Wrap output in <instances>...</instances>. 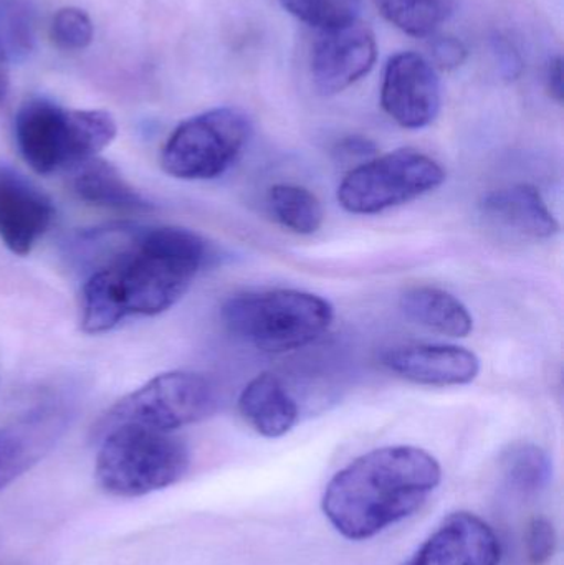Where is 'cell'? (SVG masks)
<instances>
[{
  "mask_svg": "<svg viewBox=\"0 0 564 565\" xmlns=\"http://www.w3.org/2000/svg\"><path fill=\"white\" fill-rule=\"evenodd\" d=\"M98 265L83 285L82 328L111 331L131 316L168 311L209 260L204 238L178 227L95 232Z\"/></svg>",
  "mask_w": 564,
  "mask_h": 565,
  "instance_id": "6da1fadb",
  "label": "cell"
},
{
  "mask_svg": "<svg viewBox=\"0 0 564 565\" xmlns=\"http://www.w3.org/2000/svg\"><path fill=\"white\" fill-rule=\"evenodd\" d=\"M443 481L436 457L409 445L376 448L338 471L321 500L331 526L366 541L413 516Z\"/></svg>",
  "mask_w": 564,
  "mask_h": 565,
  "instance_id": "7a4b0ae2",
  "label": "cell"
},
{
  "mask_svg": "<svg viewBox=\"0 0 564 565\" xmlns=\"http://www.w3.org/2000/svg\"><path fill=\"white\" fill-rule=\"evenodd\" d=\"M116 121L102 109H66L45 98L26 102L17 113L20 154L36 174L73 169L111 145Z\"/></svg>",
  "mask_w": 564,
  "mask_h": 565,
  "instance_id": "3957f363",
  "label": "cell"
},
{
  "mask_svg": "<svg viewBox=\"0 0 564 565\" xmlns=\"http://www.w3.org/2000/svg\"><path fill=\"white\" fill-rule=\"evenodd\" d=\"M330 301L298 289L244 292L222 306L225 328L247 344L268 354L297 351L330 329Z\"/></svg>",
  "mask_w": 564,
  "mask_h": 565,
  "instance_id": "277c9868",
  "label": "cell"
},
{
  "mask_svg": "<svg viewBox=\"0 0 564 565\" xmlns=\"http://www.w3.org/2000/svg\"><path fill=\"white\" fill-rule=\"evenodd\" d=\"M102 435L95 477L111 497H146L172 487L188 473V447L168 431L121 425Z\"/></svg>",
  "mask_w": 564,
  "mask_h": 565,
  "instance_id": "5b68a950",
  "label": "cell"
},
{
  "mask_svg": "<svg viewBox=\"0 0 564 565\" xmlns=\"http://www.w3.org/2000/svg\"><path fill=\"white\" fill-rule=\"evenodd\" d=\"M446 182V171L416 149H396L361 162L338 188V202L357 215H374L416 201Z\"/></svg>",
  "mask_w": 564,
  "mask_h": 565,
  "instance_id": "8992f818",
  "label": "cell"
},
{
  "mask_svg": "<svg viewBox=\"0 0 564 565\" xmlns=\"http://www.w3.org/2000/svg\"><path fill=\"white\" fill-rule=\"evenodd\" d=\"M217 408V388L204 375L166 372L116 402L103 418L99 431L105 434L109 428L135 425L172 434L212 417Z\"/></svg>",
  "mask_w": 564,
  "mask_h": 565,
  "instance_id": "52a82bcc",
  "label": "cell"
},
{
  "mask_svg": "<svg viewBox=\"0 0 564 565\" xmlns=\"http://www.w3.org/2000/svg\"><path fill=\"white\" fill-rule=\"evenodd\" d=\"M252 135L251 119L235 108H215L182 121L162 148L172 178L209 181L235 164Z\"/></svg>",
  "mask_w": 564,
  "mask_h": 565,
  "instance_id": "ba28073f",
  "label": "cell"
},
{
  "mask_svg": "<svg viewBox=\"0 0 564 565\" xmlns=\"http://www.w3.org/2000/svg\"><path fill=\"white\" fill-rule=\"evenodd\" d=\"M376 56V36L360 19L318 30L310 58L315 89L323 96L344 92L373 70Z\"/></svg>",
  "mask_w": 564,
  "mask_h": 565,
  "instance_id": "9c48e42d",
  "label": "cell"
},
{
  "mask_svg": "<svg viewBox=\"0 0 564 565\" xmlns=\"http://www.w3.org/2000/svg\"><path fill=\"white\" fill-rule=\"evenodd\" d=\"M381 106L403 128L433 125L443 106L440 79L433 63L414 52L391 56L384 70Z\"/></svg>",
  "mask_w": 564,
  "mask_h": 565,
  "instance_id": "30bf717a",
  "label": "cell"
},
{
  "mask_svg": "<svg viewBox=\"0 0 564 565\" xmlns=\"http://www.w3.org/2000/svg\"><path fill=\"white\" fill-rule=\"evenodd\" d=\"M502 547L496 531L472 513L450 514L401 565H499Z\"/></svg>",
  "mask_w": 564,
  "mask_h": 565,
  "instance_id": "8fae6325",
  "label": "cell"
},
{
  "mask_svg": "<svg viewBox=\"0 0 564 565\" xmlns=\"http://www.w3.org/2000/svg\"><path fill=\"white\" fill-rule=\"evenodd\" d=\"M55 217L52 199L25 175L0 164V238L17 255H26Z\"/></svg>",
  "mask_w": 564,
  "mask_h": 565,
  "instance_id": "7c38bea8",
  "label": "cell"
},
{
  "mask_svg": "<svg viewBox=\"0 0 564 565\" xmlns=\"http://www.w3.org/2000/svg\"><path fill=\"white\" fill-rule=\"evenodd\" d=\"M381 359L400 377L433 387L467 385L480 374V359L476 352L459 345H396L384 351Z\"/></svg>",
  "mask_w": 564,
  "mask_h": 565,
  "instance_id": "4fadbf2b",
  "label": "cell"
},
{
  "mask_svg": "<svg viewBox=\"0 0 564 565\" xmlns=\"http://www.w3.org/2000/svg\"><path fill=\"white\" fill-rule=\"evenodd\" d=\"M65 427L66 415L62 411L43 408L0 428V491L39 463Z\"/></svg>",
  "mask_w": 564,
  "mask_h": 565,
  "instance_id": "5bb4252c",
  "label": "cell"
},
{
  "mask_svg": "<svg viewBox=\"0 0 564 565\" xmlns=\"http://www.w3.org/2000/svg\"><path fill=\"white\" fill-rule=\"evenodd\" d=\"M480 212L490 224L520 237H555L560 224L546 205L539 189L530 184H513L489 192L480 202Z\"/></svg>",
  "mask_w": 564,
  "mask_h": 565,
  "instance_id": "9a60e30c",
  "label": "cell"
},
{
  "mask_svg": "<svg viewBox=\"0 0 564 565\" xmlns=\"http://www.w3.org/2000/svg\"><path fill=\"white\" fill-rule=\"evenodd\" d=\"M238 411L244 420L265 438H280L297 425L300 408L284 382L270 372L252 379L241 397Z\"/></svg>",
  "mask_w": 564,
  "mask_h": 565,
  "instance_id": "2e32d148",
  "label": "cell"
},
{
  "mask_svg": "<svg viewBox=\"0 0 564 565\" xmlns=\"http://www.w3.org/2000/svg\"><path fill=\"white\" fill-rule=\"evenodd\" d=\"M72 171L73 191L88 204L121 212H146L152 209L151 202L146 201L115 166L98 156L82 162Z\"/></svg>",
  "mask_w": 564,
  "mask_h": 565,
  "instance_id": "e0dca14e",
  "label": "cell"
},
{
  "mask_svg": "<svg viewBox=\"0 0 564 565\" xmlns=\"http://www.w3.org/2000/svg\"><path fill=\"white\" fill-rule=\"evenodd\" d=\"M404 315L430 331L449 338H467L473 329V318L467 306L450 292L434 286H414L401 295Z\"/></svg>",
  "mask_w": 564,
  "mask_h": 565,
  "instance_id": "ac0fdd59",
  "label": "cell"
},
{
  "mask_svg": "<svg viewBox=\"0 0 564 565\" xmlns=\"http://www.w3.org/2000/svg\"><path fill=\"white\" fill-rule=\"evenodd\" d=\"M500 473L510 490L522 497L542 493L553 477L552 458L539 445L517 441L500 455Z\"/></svg>",
  "mask_w": 564,
  "mask_h": 565,
  "instance_id": "d6986e66",
  "label": "cell"
},
{
  "mask_svg": "<svg viewBox=\"0 0 564 565\" xmlns=\"http://www.w3.org/2000/svg\"><path fill=\"white\" fill-rule=\"evenodd\" d=\"M267 204L275 221L295 234L311 235L323 225L321 202L313 192L301 185H274L268 191Z\"/></svg>",
  "mask_w": 564,
  "mask_h": 565,
  "instance_id": "ffe728a7",
  "label": "cell"
},
{
  "mask_svg": "<svg viewBox=\"0 0 564 565\" xmlns=\"http://www.w3.org/2000/svg\"><path fill=\"white\" fill-rule=\"evenodd\" d=\"M381 15L401 32L426 39L437 32L447 13V0H374Z\"/></svg>",
  "mask_w": 564,
  "mask_h": 565,
  "instance_id": "44dd1931",
  "label": "cell"
},
{
  "mask_svg": "<svg viewBox=\"0 0 564 565\" xmlns=\"http://www.w3.org/2000/svg\"><path fill=\"white\" fill-rule=\"evenodd\" d=\"M0 40L9 60L22 62L32 53L33 13L25 0H7L0 13Z\"/></svg>",
  "mask_w": 564,
  "mask_h": 565,
  "instance_id": "7402d4cb",
  "label": "cell"
},
{
  "mask_svg": "<svg viewBox=\"0 0 564 565\" xmlns=\"http://www.w3.org/2000/svg\"><path fill=\"white\" fill-rule=\"evenodd\" d=\"M361 2L363 0H280L287 12L317 30L353 22L360 13Z\"/></svg>",
  "mask_w": 564,
  "mask_h": 565,
  "instance_id": "603a6c76",
  "label": "cell"
},
{
  "mask_svg": "<svg viewBox=\"0 0 564 565\" xmlns=\"http://www.w3.org/2000/svg\"><path fill=\"white\" fill-rule=\"evenodd\" d=\"M52 39L60 49L79 52L93 42V22L85 10L63 7L53 17Z\"/></svg>",
  "mask_w": 564,
  "mask_h": 565,
  "instance_id": "cb8c5ba5",
  "label": "cell"
},
{
  "mask_svg": "<svg viewBox=\"0 0 564 565\" xmlns=\"http://www.w3.org/2000/svg\"><path fill=\"white\" fill-rule=\"evenodd\" d=\"M556 530L545 518H536L530 523L526 533V554L533 565H543L552 559L556 551Z\"/></svg>",
  "mask_w": 564,
  "mask_h": 565,
  "instance_id": "d4e9b609",
  "label": "cell"
},
{
  "mask_svg": "<svg viewBox=\"0 0 564 565\" xmlns=\"http://www.w3.org/2000/svg\"><path fill=\"white\" fill-rule=\"evenodd\" d=\"M430 56L434 68L453 72L466 62L467 49L456 36H439L430 43Z\"/></svg>",
  "mask_w": 564,
  "mask_h": 565,
  "instance_id": "484cf974",
  "label": "cell"
},
{
  "mask_svg": "<svg viewBox=\"0 0 564 565\" xmlns=\"http://www.w3.org/2000/svg\"><path fill=\"white\" fill-rule=\"evenodd\" d=\"M338 154L344 159H366L370 161L371 156L376 154V146L370 139L347 138L338 145Z\"/></svg>",
  "mask_w": 564,
  "mask_h": 565,
  "instance_id": "4316f807",
  "label": "cell"
},
{
  "mask_svg": "<svg viewBox=\"0 0 564 565\" xmlns=\"http://www.w3.org/2000/svg\"><path fill=\"white\" fill-rule=\"evenodd\" d=\"M497 56H499L500 65H502V73L509 79L517 78L522 70V62H520L519 53L512 49L509 42L497 43Z\"/></svg>",
  "mask_w": 564,
  "mask_h": 565,
  "instance_id": "83f0119b",
  "label": "cell"
},
{
  "mask_svg": "<svg viewBox=\"0 0 564 565\" xmlns=\"http://www.w3.org/2000/svg\"><path fill=\"white\" fill-rule=\"evenodd\" d=\"M546 86H549L550 95H552L556 102L562 103L564 95L562 56H555V58H552V62L549 63V68H546Z\"/></svg>",
  "mask_w": 564,
  "mask_h": 565,
  "instance_id": "f1b7e54d",
  "label": "cell"
},
{
  "mask_svg": "<svg viewBox=\"0 0 564 565\" xmlns=\"http://www.w3.org/2000/svg\"><path fill=\"white\" fill-rule=\"evenodd\" d=\"M7 93H9V58L0 40V103L6 99Z\"/></svg>",
  "mask_w": 564,
  "mask_h": 565,
  "instance_id": "f546056e",
  "label": "cell"
}]
</instances>
